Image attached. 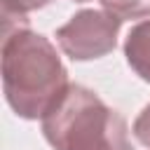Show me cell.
Here are the masks:
<instances>
[{
    "label": "cell",
    "instance_id": "8992f818",
    "mask_svg": "<svg viewBox=\"0 0 150 150\" xmlns=\"http://www.w3.org/2000/svg\"><path fill=\"white\" fill-rule=\"evenodd\" d=\"M52 0H2V19H26L28 12L49 5Z\"/></svg>",
    "mask_w": 150,
    "mask_h": 150
},
{
    "label": "cell",
    "instance_id": "52a82bcc",
    "mask_svg": "<svg viewBox=\"0 0 150 150\" xmlns=\"http://www.w3.org/2000/svg\"><path fill=\"white\" fill-rule=\"evenodd\" d=\"M131 134L136 136V141L145 148H150V103L138 112V117L134 120V127H131Z\"/></svg>",
    "mask_w": 150,
    "mask_h": 150
},
{
    "label": "cell",
    "instance_id": "5b68a950",
    "mask_svg": "<svg viewBox=\"0 0 150 150\" xmlns=\"http://www.w3.org/2000/svg\"><path fill=\"white\" fill-rule=\"evenodd\" d=\"M73 2H89V0H73ZM98 2L103 9L112 12L122 21L150 16V0H98Z\"/></svg>",
    "mask_w": 150,
    "mask_h": 150
},
{
    "label": "cell",
    "instance_id": "7a4b0ae2",
    "mask_svg": "<svg viewBox=\"0 0 150 150\" xmlns=\"http://www.w3.org/2000/svg\"><path fill=\"white\" fill-rule=\"evenodd\" d=\"M42 134L54 150H134L127 120L82 84H70L42 117Z\"/></svg>",
    "mask_w": 150,
    "mask_h": 150
},
{
    "label": "cell",
    "instance_id": "277c9868",
    "mask_svg": "<svg viewBox=\"0 0 150 150\" xmlns=\"http://www.w3.org/2000/svg\"><path fill=\"white\" fill-rule=\"evenodd\" d=\"M124 56L131 70L150 84V19H143L131 26L124 40Z\"/></svg>",
    "mask_w": 150,
    "mask_h": 150
},
{
    "label": "cell",
    "instance_id": "3957f363",
    "mask_svg": "<svg viewBox=\"0 0 150 150\" xmlns=\"http://www.w3.org/2000/svg\"><path fill=\"white\" fill-rule=\"evenodd\" d=\"M122 19L108 9H82L73 14L59 30L56 42L73 61H91L110 54L117 47Z\"/></svg>",
    "mask_w": 150,
    "mask_h": 150
},
{
    "label": "cell",
    "instance_id": "6da1fadb",
    "mask_svg": "<svg viewBox=\"0 0 150 150\" xmlns=\"http://www.w3.org/2000/svg\"><path fill=\"white\" fill-rule=\"evenodd\" d=\"M2 89L23 120H42L68 91V70L56 47L30 30L28 19H2Z\"/></svg>",
    "mask_w": 150,
    "mask_h": 150
}]
</instances>
